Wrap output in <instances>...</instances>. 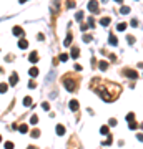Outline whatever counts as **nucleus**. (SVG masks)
I'll return each mask as SVG.
<instances>
[{
    "instance_id": "obj_1",
    "label": "nucleus",
    "mask_w": 143,
    "mask_h": 149,
    "mask_svg": "<svg viewBox=\"0 0 143 149\" xmlns=\"http://www.w3.org/2000/svg\"><path fill=\"white\" fill-rule=\"evenodd\" d=\"M63 85H65V88L68 89V91H75V89H77V83L73 81L72 78H65V80H63Z\"/></svg>"
},
{
    "instance_id": "obj_2",
    "label": "nucleus",
    "mask_w": 143,
    "mask_h": 149,
    "mask_svg": "<svg viewBox=\"0 0 143 149\" xmlns=\"http://www.w3.org/2000/svg\"><path fill=\"white\" fill-rule=\"evenodd\" d=\"M88 10L92 12V13H98V12H100L98 2H97V0H90V2H88Z\"/></svg>"
},
{
    "instance_id": "obj_3",
    "label": "nucleus",
    "mask_w": 143,
    "mask_h": 149,
    "mask_svg": "<svg viewBox=\"0 0 143 149\" xmlns=\"http://www.w3.org/2000/svg\"><path fill=\"white\" fill-rule=\"evenodd\" d=\"M12 33H13L15 37H23V35H25V32H23V28H22V27H13Z\"/></svg>"
},
{
    "instance_id": "obj_4",
    "label": "nucleus",
    "mask_w": 143,
    "mask_h": 149,
    "mask_svg": "<svg viewBox=\"0 0 143 149\" xmlns=\"http://www.w3.org/2000/svg\"><path fill=\"white\" fill-rule=\"evenodd\" d=\"M125 76L132 78V80H137V78H138V73L135 71V70H125Z\"/></svg>"
},
{
    "instance_id": "obj_5",
    "label": "nucleus",
    "mask_w": 143,
    "mask_h": 149,
    "mask_svg": "<svg viewBox=\"0 0 143 149\" xmlns=\"http://www.w3.org/2000/svg\"><path fill=\"white\" fill-rule=\"evenodd\" d=\"M18 48H20V50L28 48V42H27L25 38H20V40H18Z\"/></svg>"
},
{
    "instance_id": "obj_6",
    "label": "nucleus",
    "mask_w": 143,
    "mask_h": 149,
    "mask_svg": "<svg viewBox=\"0 0 143 149\" xmlns=\"http://www.w3.org/2000/svg\"><path fill=\"white\" fill-rule=\"evenodd\" d=\"M17 81H18V75H17V73H12V76H10V83H8V85H10V86H15Z\"/></svg>"
},
{
    "instance_id": "obj_7",
    "label": "nucleus",
    "mask_w": 143,
    "mask_h": 149,
    "mask_svg": "<svg viewBox=\"0 0 143 149\" xmlns=\"http://www.w3.org/2000/svg\"><path fill=\"white\" fill-rule=\"evenodd\" d=\"M28 60L32 61V63H37V61H38V53H37V51H32L30 56H28Z\"/></svg>"
},
{
    "instance_id": "obj_8",
    "label": "nucleus",
    "mask_w": 143,
    "mask_h": 149,
    "mask_svg": "<svg viewBox=\"0 0 143 149\" xmlns=\"http://www.w3.org/2000/svg\"><path fill=\"white\" fill-rule=\"evenodd\" d=\"M68 106H70L72 111H77L78 109V101H77V99H72L70 103H68Z\"/></svg>"
},
{
    "instance_id": "obj_9",
    "label": "nucleus",
    "mask_w": 143,
    "mask_h": 149,
    "mask_svg": "<svg viewBox=\"0 0 143 149\" xmlns=\"http://www.w3.org/2000/svg\"><path fill=\"white\" fill-rule=\"evenodd\" d=\"M57 134H58V136H63V134H65V128L62 126V124H57Z\"/></svg>"
},
{
    "instance_id": "obj_10",
    "label": "nucleus",
    "mask_w": 143,
    "mask_h": 149,
    "mask_svg": "<svg viewBox=\"0 0 143 149\" xmlns=\"http://www.w3.org/2000/svg\"><path fill=\"white\" fill-rule=\"evenodd\" d=\"M110 18H108V17H105V18H102V20H100V25H102V27H108V25H110Z\"/></svg>"
},
{
    "instance_id": "obj_11",
    "label": "nucleus",
    "mask_w": 143,
    "mask_h": 149,
    "mask_svg": "<svg viewBox=\"0 0 143 149\" xmlns=\"http://www.w3.org/2000/svg\"><path fill=\"white\" fill-rule=\"evenodd\" d=\"M72 38H73V35H72V33H68V35H67V38H65V42H63V45H65V46H70Z\"/></svg>"
},
{
    "instance_id": "obj_12",
    "label": "nucleus",
    "mask_w": 143,
    "mask_h": 149,
    "mask_svg": "<svg viewBox=\"0 0 143 149\" xmlns=\"http://www.w3.org/2000/svg\"><path fill=\"white\" fill-rule=\"evenodd\" d=\"M28 75H30V76H37V75H38V68H35V66H33V68H30V70H28Z\"/></svg>"
},
{
    "instance_id": "obj_13",
    "label": "nucleus",
    "mask_w": 143,
    "mask_h": 149,
    "mask_svg": "<svg viewBox=\"0 0 143 149\" xmlns=\"http://www.w3.org/2000/svg\"><path fill=\"white\" fill-rule=\"evenodd\" d=\"M108 42H110V45H118V40H116L115 35H110L108 37Z\"/></svg>"
},
{
    "instance_id": "obj_14",
    "label": "nucleus",
    "mask_w": 143,
    "mask_h": 149,
    "mask_svg": "<svg viewBox=\"0 0 143 149\" xmlns=\"http://www.w3.org/2000/svg\"><path fill=\"white\" fill-rule=\"evenodd\" d=\"M17 129H18V131L22 132V134H25V132H28V126H27V124H22V126H18V128H17Z\"/></svg>"
},
{
    "instance_id": "obj_15",
    "label": "nucleus",
    "mask_w": 143,
    "mask_h": 149,
    "mask_svg": "<svg viewBox=\"0 0 143 149\" xmlns=\"http://www.w3.org/2000/svg\"><path fill=\"white\" fill-rule=\"evenodd\" d=\"M32 98L30 96H25V99H23V106H32Z\"/></svg>"
},
{
    "instance_id": "obj_16",
    "label": "nucleus",
    "mask_w": 143,
    "mask_h": 149,
    "mask_svg": "<svg viewBox=\"0 0 143 149\" xmlns=\"http://www.w3.org/2000/svg\"><path fill=\"white\" fill-rule=\"evenodd\" d=\"M78 55H80V50H78L77 46H73V48H72V56H73V58H77Z\"/></svg>"
},
{
    "instance_id": "obj_17",
    "label": "nucleus",
    "mask_w": 143,
    "mask_h": 149,
    "mask_svg": "<svg viewBox=\"0 0 143 149\" xmlns=\"http://www.w3.org/2000/svg\"><path fill=\"white\" fill-rule=\"evenodd\" d=\"M7 89H8V85L7 83H0V93H5Z\"/></svg>"
},
{
    "instance_id": "obj_18",
    "label": "nucleus",
    "mask_w": 143,
    "mask_h": 149,
    "mask_svg": "<svg viewBox=\"0 0 143 149\" xmlns=\"http://www.w3.org/2000/svg\"><path fill=\"white\" fill-rule=\"evenodd\" d=\"M120 12H121V13H123V15H127V13H130V7L123 5V7H121V8H120Z\"/></svg>"
},
{
    "instance_id": "obj_19",
    "label": "nucleus",
    "mask_w": 143,
    "mask_h": 149,
    "mask_svg": "<svg viewBox=\"0 0 143 149\" xmlns=\"http://www.w3.org/2000/svg\"><path fill=\"white\" fill-rule=\"evenodd\" d=\"M98 68H100V70H107V68H108V63H107V61H100Z\"/></svg>"
},
{
    "instance_id": "obj_20",
    "label": "nucleus",
    "mask_w": 143,
    "mask_h": 149,
    "mask_svg": "<svg viewBox=\"0 0 143 149\" xmlns=\"http://www.w3.org/2000/svg\"><path fill=\"white\" fill-rule=\"evenodd\" d=\"M75 20H77V22H82V20H83V12H77V15H75Z\"/></svg>"
},
{
    "instance_id": "obj_21",
    "label": "nucleus",
    "mask_w": 143,
    "mask_h": 149,
    "mask_svg": "<svg viewBox=\"0 0 143 149\" xmlns=\"http://www.w3.org/2000/svg\"><path fill=\"white\" fill-rule=\"evenodd\" d=\"M30 123H32L33 126H35V124H37V123H38V116H37V114H33L32 118H30Z\"/></svg>"
},
{
    "instance_id": "obj_22",
    "label": "nucleus",
    "mask_w": 143,
    "mask_h": 149,
    "mask_svg": "<svg viewBox=\"0 0 143 149\" xmlns=\"http://www.w3.org/2000/svg\"><path fill=\"white\" fill-rule=\"evenodd\" d=\"M30 134H32V138H38V136H40V129H32Z\"/></svg>"
},
{
    "instance_id": "obj_23",
    "label": "nucleus",
    "mask_w": 143,
    "mask_h": 149,
    "mask_svg": "<svg viewBox=\"0 0 143 149\" xmlns=\"http://www.w3.org/2000/svg\"><path fill=\"white\" fill-rule=\"evenodd\" d=\"M128 128H130V129H137V128H138V123H135V119H133V121H130Z\"/></svg>"
},
{
    "instance_id": "obj_24",
    "label": "nucleus",
    "mask_w": 143,
    "mask_h": 149,
    "mask_svg": "<svg viewBox=\"0 0 143 149\" xmlns=\"http://www.w3.org/2000/svg\"><path fill=\"white\" fill-rule=\"evenodd\" d=\"M125 28H127V23H118V27H116V30H118V32H123Z\"/></svg>"
},
{
    "instance_id": "obj_25",
    "label": "nucleus",
    "mask_w": 143,
    "mask_h": 149,
    "mask_svg": "<svg viewBox=\"0 0 143 149\" xmlns=\"http://www.w3.org/2000/svg\"><path fill=\"white\" fill-rule=\"evenodd\" d=\"M100 132L102 134H108V126H102L100 128Z\"/></svg>"
},
{
    "instance_id": "obj_26",
    "label": "nucleus",
    "mask_w": 143,
    "mask_h": 149,
    "mask_svg": "<svg viewBox=\"0 0 143 149\" xmlns=\"http://www.w3.org/2000/svg\"><path fill=\"white\" fill-rule=\"evenodd\" d=\"M133 119H135V114H133V113H128L127 114V121L130 123V121H133Z\"/></svg>"
},
{
    "instance_id": "obj_27",
    "label": "nucleus",
    "mask_w": 143,
    "mask_h": 149,
    "mask_svg": "<svg viewBox=\"0 0 143 149\" xmlns=\"http://www.w3.org/2000/svg\"><path fill=\"white\" fill-rule=\"evenodd\" d=\"M5 149H13V143H12V141H7L5 143Z\"/></svg>"
},
{
    "instance_id": "obj_28",
    "label": "nucleus",
    "mask_w": 143,
    "mask_h": 149,
    "mask_svg": "<svg viewBox=\"0 0 143 149\" xmlns=\"http://www.w3.org/2000/svg\"><path fill=\"white\" fill-rule=\"evenodd\" d=\"M83 42H85V43L92 42V37H90V35H83Z\"/></svg>"
},
{
    "instance_id": "obj_29",
    "label": "nucleus",
    "mask_w": 143,
    "mask_h": 149,
    "mask_svg": "<svg viewBox=\"0 0 143 149\" xmlns=\"http://www.w3.org/2000/svg\"><path fill=\"white\" fill-rule=\"evenodd\" d=\"M42 108H43L45 111H48V109H50V105L47 103V101H45V103H42Z\"/></svg>"
},
{
    "instance_id": "obj_30",
    "label": "nucleus",
    "mask_w": 143,
    "mask_h": 149,
    "mask_svg": "<svg viewBox=\"0 0 143 149\" xmlns=\"http://www.w3.org/2000/svg\"><path fill=\"white\" fill-rule=\"evenodd\" d=\"M67 60H68V55H67V53L60 55V61H67Z\"/></svg>"
},
{
    "instance_id": "obj_31",
    "label": "nucleus",
    "mask_w": 143,
    "mask_h": 149,
    "mask_svg": "<svg viewBox=\"0 0 143 149\" xmlns=\"http://www.w3.org/2000/svg\"><path fill=\"white\" fill-rule=\"evenodd\" d=\"M127 42H128V43H135V37H132V35L127 37Z\"/></svg>"
},
{
    "instance_id": "obj_32",
    "label": "nucleus",
    "mask_w": 143,
    "mask_h": 149,
    "mask_svg": "<svg viewBox=\"0 0 143 149\" xmlns=\"http://www.w3.org/2000/svg\"><path fill=\"white\" fill-rule=\"evenodd\" d=\"M35 86H37V85H35V81H33V80H32V81H28V88H30V89H33Z\"/></svg>"
},
{
    "instance_id": "obj_33",
    "label": "nucleus",
    "mask_w": 143,
    "mask_h": 149,
    "mask_svg": "<svg viewBox=\"0 0 143 149\" xmlns=\"http://www.w3.org/2000/svg\"><path fill=\"white\" fill-rule=\"evenodd\" d=\"M130 25H132V27H138V20L137 18H133L132 22H130Z\"/></svg>"
},
{
    "instance_id": "obj_34",
    "label": "nucleus",
    "mask_w": 143,
    "mask_h": 149,
    "mask_svg": "<svg viewBox=\"0 0 143 149\" xmlns=\"http://www.w3.org/2000/svg\"><path fill=\"white\" fill-rule=\"evenodd\" d=\"M108 144H111V136H108V139L103 143V146H108Z\"/></svg>"
},
{
    "instance_id": "obj_35",
    "label": "nucleus",
    "mask_w": 143,
    "mask_h": 149,
    "mask_svg": "<svg viewBox=\"0 0 143 149\" xmlns=\"http://www.w3.org/2000/svg\"><path fill=\"white\" fill-rule=\"evenodd\" d=\"M67 7H68V8H73V7H75V3H73V0H70V2L67 3Z\"/></svg>"
},
{
    "instance_id": "obj_36",
    "label": "nucleus",
    "mask_w": 143,
    "mask_h": 149,
    "mask_svg": "<svg viewBox=\"0 0 143 149\" xmlns=\"http://www.w3.org/2000/svg\"><path fill=\"white\" fill-rule=\"evenodd\" d=\"M88 27H93V18H88Z\"/></svg>"
},
{
    "instance_id": "obj_37",
    "label": "nucleus",
    "mask_w": 143,
    "mask_h": 149,
    "mask_svg": "<svg viewBox=\"0 0 143 149\" xmlns=\"http://www.w3.org/2000/svg\"><path fill=\"white\" fill-rule=\"evenodd\" d=\"M110 126H116V119H110Z\"/></svg>"
},
{
    "instance_id": "obj_38",
    "label": "nucleus",
    "mask_w": 143,
    "mask_h": 149,
    "mask_svg": "<svg viewBox=\"0 0 143 149\" xmlns=\"http://www.w3.org/2000/svg\"><path fill=\"white\" fill-rule=\"evenodd\" d=\"M137 139H138V141H142V143H143V134H137Z\"/></svg>"
},
{
    "instance_id": "obj_39",
    "label": "nucleus",
    "mask_w": 143,
    "mask_h": 149,
    "mask_svg": "<svg viewBox=\"0 0 143 149\" xmlns=\"http://www.w3.org/2000/svg\"><path fill=\"white\" fill-rule=\"evenodd\" d=\"M27 149H37V148H35V146H28Z\"/></svg>"
},
{
    "instance_id": "obj_40",
    "label": "nucleus",
    "mask_w": 143,
    "mask_h": 149,
    "mask_svg": "<svg viewBox=\"0 0 143 149\" xmlns=\"http://www.w3.org/2000/svg\"><path fill=\"white\" fill-rule=\"evenodd\" d=\"M18 2H20V3H25V2H27V0H18Z\"/></svg>"
},
{
    "instance_id": "obj_41",
    "label": "nucleus",
    "mask_w": 143,
    "mask_h": 149,
    "mask_svg": "<svg viewBox=\"0 0 143 149\" xmlns=\"http://www.w3.org/2000/svg\"><path fill=\"white\" fill-rule=\"evenodd\" d=\"M115 2H118V3H121V2H123V0H115Z\"/></svg>"
},
{
    "instance_id": "obj_42",
    "label": "nucleus",
    "mask_w": 143,
    "mask_h": 149,
    "mask_svg": "<svg viewBox=\"0 0 143 149\" xmlns=\"http://www.w3.org/2000/svg\"><path fill=\"white\" fill-rule=\"evenodd\" d=\"M2 73H3V70H2V68H0V75H2Z\"/></svg>"
},
{
    "instance_id": "obj_43",
    "label": "nucleus",
    "mask_w": 143,
    "mask_h": 149,
    "mask_svg": "<svg viewBox=\"0 0 143 149\" xmlns=\"http://www.w3.org/2000/svg\"><path fill=\"white\" fill-rule=\"evenodd\" d=\"M102 2H107V0H102Z\"/></svg>"
},
{
    "instance_id": "obj_44",
    "label": "nucleus",
    "mask_w": 143,
    "mask_h": 149,
    "mask_svg": "<svg viewBox=\"0 0 143 149\" xmlns=\"http://www.w3.org/2000/svg\"><path fill=\"white\" fill-rule=\"evenodd\" d=\"M0 141H2V136H0Z\"/></svg>"
}]
</instances>
